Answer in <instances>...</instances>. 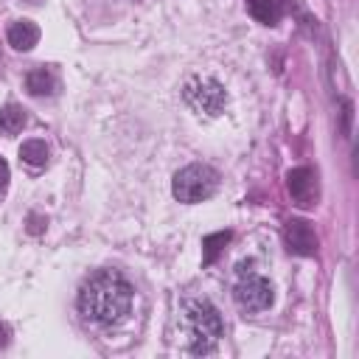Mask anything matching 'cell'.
I'll return each instance as SVG.
<instances>
[{"label": "cell", "mask_w": 359, "mask_h": 359, "mask_svg": "<svg viewBox=\"0 0 359 359\" xmlns=\"http://www.w3.org/2000/svg\"><path fill=\"white\" fill-rule=\"evenodd\" d=\"M132 309V283L115 272L101 269L90 275L79 289V311L95 325H118Z\"/></svg>", "instance_id": "1"}, {"label": "cell", "mask_w": 359, "mask_h": 359, "mask_svg": "<svg viewBox=\"0 0 359 359\" xmlns=\"http://www.w3.org/2000/svg\"><path fill=\"white\" fill-rule=\"evenodd\" d=\"M180 325H182V345L188 353H210L216 348V342L224 334V323L219 309L205 300V297H194L182 303L180 311Z\"/></svg>", "instance_id": "2"}, {"label": "cell", "mask_w": 359, "mask_h": 359, "mask_svg": "<svg viewBox=\"0 0 359 359\" xmlns=\"http://www.w3.org/2000/svg\"><path fill=\"white\" fill-rule=\"evenodd\" d=\"M216 185H219V174L210 165L191 163V165H185L174 174L171 194L185 205H196V202H205L208 196H213Z\"/></svg>", "instance_id": "3"}, {"label": "cell", "mask_w": 359, "mask_h": 359, "mask_svg": "<svg viewBox=\"0 0 359 359\" xmlns=\"http://www.w3.org/2000/svg\"><path fill=\"white\" fill-rule=\"evenodd\" d=\"M238 280L233 286V300L241 311H250V314H258V311H266L275 300V292H272V283L261 275L252 272V261H241L238 264Z\"/></svg>", "instance_id": "4"}, {"label": "cell", "mask_w": 359, "mask_h": 359, "mask_svg": "<svg viewBox=\"0 0 359 359\" xmlns=\"http://www.w3.org/2000/svg\"><path fill=\"white\" fill-rule=\"evenodd\" d=\"M182 98L188 101L191 109L205 112V115H219L227 107L224 87L216 79H210V76H194V79H188L185 87H182Z\"/></svg>", "instance_id": "5"}, {"label": "cell", "mask_w": 359, "mask_h": 359, "mask_svg": "<svg viewBox=\"0 0 359 359\" xmlns=\"http://www.w3.org/2000/svg\"><path fill=\"white\" fill-rule=\"evenodd\" d=\"M286 185H289V194L294 199V205L300 208H311L317 202V174L309 168V165H300V168H292L286 174Z\"/></svg>", "instance_id": "6"}, {"label": "cell", "mask_w": 359, "mask_h": 359, "mask_svg": "<svg viewBox=\"0 0 359 359\" xmlns=\"http://www.w3.org/2000/svg\"><path fill=\"white\" fill-rule=\"evenodd\" d=\"M283 241H286V250L294 252V255H314V250H317V233H314L311 224L303 222V219L286 222V227H283Z\"/></svg>", "instance_id": "7"}, {"label": "cell", "mask_w": 359, "mask_h": 359, "mask_svg": "<svg viewBox=\"0 0 359 359\" xmlns=\"http://www.w3.org/2000/svg\"><path fill=\"white\" fill-rule=\"evenodd\" d=\"M6 39H8V45H11L14 50H31V48L39 42V28H36V22H31V20H17V22L8 25Z\"/></svg>", "instance_id": "8"}, {"label": "cell", "mask_w": 359, "mask_h": 359, "mask_svg": "<svg viewBox=\"0 0 359 359\" xmlns=\"http://www.w3.org/2000/svg\"><path fill=\"white\" fill-rule=\"evenodd\" d=\"M56 87H59V79H56V73L50 70V67H34L28 76H25V90L31 93V95H53L56 93Z\"/></svg>", "instance_id": "9"}, {"label": "cell", "mask_w": 359, "mask_h": 359, "mask_svg": "<svg viewBox=\"0 0 359 359\" xmlns=\"http://www.w3.org/2000/svg\"><path fill=\"white\" fill-rule=\"evenodd\" d=\"M247 11L261 25H275L283 14V0H247Z\"/></svg>", "instance_id": "10"}, {"label": "cell", "mask_w": 359, "mask_h": 359, "mask_svg": "<svg viewBox=\"0 0 359 359\" xmlns=\"http://www.w3.org/2000/svg\"><path fill=\"white\" fill-rule=\"evenodd\" d=\"M233 238L230 230H219V233H210L202 238V264H213L219 258V252L227 247V241Z\"/></svg>", "instance_id": "11"}, {"label": "cell", "mask_w": 359, "mask_h": 359, "mask_svg": "<svg viewBox=\"0 0 359 359\" xmlns=\"http://www.w3.org/2000/svg\"><path fill=\"white\" fill-rule=\"evenodd\" d=\"M20 160L28 163V165H34V168H42L48 163V146H45V140H25L20 146Z\"/></svg>", "instance_id": "12"}, {"label": "cell", "mask_w": 359, "mask_h": 359, "mask_svg": "<svg viewBox=\"0 0 359 359\" xmlns=\"http://www.w3.org/2000/svg\"><path fill=\"white\" fill-rule=\"evenodd\" d=\"M25 126V112L17 104H6L0 109V132L3 135H17Z\"/></svg>", "instance_id": "13"}, {"label": "cell", "mask_w": 359, "mask_h": 359, "mask_svg": "<svg viewBox=\"0 0 359 359\" xmlns=\"http://www.w3.org/2000/svg\"><path fill=\"white\" fill-rule=\"evenodd\" d=\"M8 339H11V331H8V325H6V323H0V351L8 345Z\"/></svg>", "instance_id": "14"}, {"label": "cell", "mask_w": 359, "mask_h": 359, "mask_svg": "<svg viewBox=\"0 0 359 359\" xmlns=\"http://www.w3.org/2000/svg\"><path fill=\"white\" fill-rule=\"evenodd\" d=\"M6 182H8V163L0 157V191L6 188Z\"/></svg>", "instance_id": "15"}, {"label": "cell", "mask_w": 359, "mask_h": 359, "mask_svg": "<svg viewBox=\"0 0 359 359\" xmlns=\"http://www.w3.org/2000/svg\"><path fill=\"white\" fill-rule=\"evenodd\" d=\"M28 222H31V224H28V230H31V233H42V224H45V219H39V216H31Z\"/></svg>", "instance_id": "16"}]
</instances>
